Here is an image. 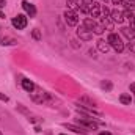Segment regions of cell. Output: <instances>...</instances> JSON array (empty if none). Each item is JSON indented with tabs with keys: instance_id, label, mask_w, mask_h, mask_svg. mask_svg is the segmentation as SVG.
<instances>
[{
	"instance_id": "cell-8",
	"label": "cell",
	"mask_w": 135,
	"mask_h": 135,
	"mask_svg": "<svg viewBox=\"0 0 135 135\" xmlns=\"http://www.w3.org/2000/svg\"><path fill=\"white\" fill-rule=\"evenodd\" d=\"M110 16H112V19H113L115 24H121V22L124 21V13H123L121 9H118V8L112 9V11H110Z\"/></svg>"
},
{
	"instance_id": "cell-19",
	"label": "cell",
	"mask_w": 135,
	"mask_h": 135,
	"mask_svg": "<svg viewBox=\"0 0 135 135\" xmlns=\"http://www.w3.org/2000/svg\"><path fill=\"white\" fill-rule=\"evenodd\" d=\"M66 5H68V9H71V11H77L80 8V5H77V0H68Z\"/></svg>"
},
{
	"instance_id": "cell-21",
	"label": "cell",
	"mask_w": 135,
	"mask_h": 135,
	"mask_svg": "<svg viewBox=\"0 0 135 135\" xmlns=\"http://www.w3.org/2000/svg\"><path fill=\"white\" fill-rule=\"evenodd\" d=\"M82 13H88L90 14V5H86V3H83V5H80V8H79Z\"/></svg>"
},
{
	"instance_id": "cell-17",
	"label": "cell",
	"mask_w": 135,
	"mask_h": 135,
	"mask_svg": "<svg viewBox=\"0 0 135 135\" xmlns=\"http://www.w3.org/2000/svg\"><path fill=\"white\" fill-rule=\"evenodd\" d=\"M121 5H124L127 11H135V0H121Z\"/></svg>"
},
{
	"instance_id": "cell-24",
	"label": "cell",
	"mask_w": 135,
	"mask_h": 135,
	"mask_svg": "<svg viewBox=\"0 0 135 135\" xmlns=\"http://www.w3.org/2000/svg\"><path fill=\"white\" fill-rule=\"evenodd\" d=\"M0 101H8V96H5V94H2V93H0Z\"/></svg>"
},
{
	"instance_id": "cell-1",
	"label": "cell",
	"mask_w": 135,
	"mask_h": 135,
	"mask_svg": "<svg viewBox=\"0 0 135 135\" xmlns=\"http://www.w3.org/2000/svg\"><path fill=\"white\" fill-rule=\"evenodd\" d=\"M107 42L110 44V47H113L116 52H123L124 50V42H123V39H121V36L116 33H110L108 35V38H107Z\"/></svg>"
},
{
	"instance_id": "cell-31",
	"label": "cell",
	"mask_w": 135,
	"mask_h": 135,
	"mask_svg": "<svg viewBox=\"0 0 135 135\" xmlns=\"http://www.w3.org/2000/svg\"><path fill=\"white\" fill-rule=\"evenodd\" d=\"M60 135H66V134H60Z\"/></svg>"
},
{
	"instance_id": "cell-3",
	"label": "cell",
	"mask_w": 135,
	"mask_h": 135,
	"mask_svg": "<svg viewBox=\"0 0 135 135\" xmlns=\"http://www.w3.org/2000/svg\"><path fill=\"white\" fill-rule=\"evenodd\" d=\"M77 123L80 124V126H83V127H86V129H90V131H96L99 126H102L101 121H96L94 118H79L77 119Z\"/></svg>"
},
{
	"instance_id": "cell-32",
	"label": "cell",
	"mask_w": 135,
	"mask_h": 135,
	"mask_svg": "<svg viewBox=\"0 0 135 135\" xmlns=\"http://www.w3.org/2000/svg\"><path fill=\"white\" fill-rule=\"evenodd\" d=\"M104 2H107V0H104Z\"/></svg>"
},
{
	"instance_id": "cell-5",
	"label": "cell",
	"mask_w": 135,
	"mask_h": 135,
	"mask_svg": "<svg viewBox=\"0 0 135 135\" xmlns=\"http://www.w3.org/2000/svg\"><path fill=\"white\" fill-rule=\"evenodd\" d=\"M11 22H13V27L17 28V30H24V28L27 27V24H28L27 16H24V14H17L16 17H13Z\"/></svg>"
},
{
	"instance_id": "cell-20",
	"label": "cell",
	"mask_w": 135,
	"mask_h": 135,
	"mask_svg": "<svg viewBox=\"0 0 135 135\" xmlns=\"http://www.w3.org/2000/svg\"><path fill=\"white\" fill-rule=\"evenodd\" d=\"M112 86H113V85H112V82H108V80H104V82L101 83V88L102 90H105V91H110Z\"/></svg>"
},
{
	"instance_id": "cell-14",
	"label": "cell",
	"mask_w": 135,
	"mask_h": 135,
	"mask_svg": "<svg viewBox=\"0 0 135 135\" xmlns=\"http://www.w3.org/2000/svg\"><path fill=\"white\" fill-rule=\"evenodd\" d=\"M121 32H123V35L126 38L135 39V28H132V27H124V28H121Z\"/></svg>"
},
{
	"instance_id": "cell-28",
	"label": "cell",
	"mask_w": 135,
	"mask_h": 135,
	"mask_svg": "<svg viewBox=\"0 0 135 135\" xmlns=\"http://www.w3.org/2000/svg\"><path fill=\"white\" fill-rule=\"evenodd\" d=\"M112 2H113L115 5H121V0H112Z\"/></svg>"
},
{
	"instance_id": "cell-23",
	"label": "cell",
	"mask_w": 135,
	"mask_h": 135,
	"mask_svg": "<svg viewBox=\"0 0 135 135\" xmlns=\"http://www.w3.org/2000/svg\"><path fill=\"white\" fill-rule=\"evenodd\" d=\"M127 47H129V50H131V52H134V54H135V42H131Z\"/></svg>"
},
{
	"instance_id": "cell-6",
	"label": "cell",
	"mask_w": 135,
	"mask_h": 135,
	"mask_svg": "<svg viewBox=\"0 0 135 135\" xmlns=\"http://www.w3.org/2000/svg\"><path fill=\"white\" fill-rule=\"evenodd\" d=\"M63 16H65V21H66V24H68V25L74 27V25H77V24H79V16H77V13H75V11L66 9Z\"/></svg>"
},
{
	"instance_id": "cell-9",
	"label": "cell",
	"mask_w": 135,
	"mask_h": 135,
	"mask_svg": "<svg viewBox=\"0 0 135 135\" xmlns=\"http://www.w3.org/2000/svg\"><path fill=\"white\" fill-rule=\"evenodd\" d=\"M77 36H79L80 39H83V41H90V39H93V33H91L88 28H85V27H80V28L77 30Z\"/></svg>"
},
{
	"instance_id": "cell-22",
	"label": "cell",
	"mask_w": 135,
	"mask_h": 135,
	"mask_svg": "<svg viewBox=\"0 0 135 135\" xmlns=\"http://www.w3.org/2000/svg\"><path fill=\"white\" fill-rule=\"evenodd\" d=\"M35 39H41V33H39V30H33V33H32Z\"/></svg>"
},
{
	"instance_id": "cell-15",
	"label": "cell",
	"mask_w": 135,
	"mask_h": 135,
	"mask_svg": "<svg viewBox=\"0 0 135 135\" xmlns=\"http://www.w3.org/2000/svg\"><path fill=\"white\" fill-rule=\"evenodd\" d=\"M22 88H24L25 91H28V93H33L35 83H33V82H30L28 79H24V80H22Z\"/></svg>"
},
{
	"instance_id": "cell-30",
	"label": "cell",
	"mask_w": 135,
	"mask_h": 135,
	"mask_svg": "<svg viewBox=\"0 0 135 135\" xmlns=\"http://www.w3.org/2000/svg\"><path fill=\"white\" fill-rule=\"evenodd\" d=\"M0 17H2V19H3V17H5V14H3V13H2V11H0Z\"/></svg>"
},
{
	"instance_id": "cell-11",
	"label": "cell",
	"mask_w": 135,
	"mask_h": 135,
	"mask_svg": "<svg viewBox=\"0 0 135 135\" xmlns=\"http://www.w3.org/2000/svg\"><path fill=\"white\" fill-rule=\"evenodd\" d=\"M90 16L94 19V17H99L101 16V5L99 3H96V2H93L91 5H90Z\"/></svg>"
},
{
	"instance_id": "cell-26",
	"label": "cell",
	"mask_w": 135,
	"mask_h": 135,
	"mask_svg": "<svg viewBox=\"0 0 135 135\" xmlns=\"http://www.w3.org/2000/svg\"><path fill=\"white\" fill-rule=\"evenodd\" d=\"M131 91L135 94V83H131Z\"/></svg>"
},
{
	"instance_id": "cell-33",
	"label": "cell",
	"mask_w": 135,
	"mask_h": 135,
	"mask_svg": "<svg viewBox=\"0 0 135 135\" xmlns=\"http://www.w3.org/2000/svg\"><path fill=\"white\" fill-rule=\"evenodd\" d=\"M0 135H2V132H0Z\"/></svg>"
},
{
	"instance_id": "cell-7",
	"label": "cell",
	"mask_w": 135,
	"mask_h": 135,
	"mask_svg": "<svg viewBox=\"0 0 135 135\" xmlns=\"http://www.w3.org/2000/svg\"><path fill=\"white\" fill-rule=\"evenodd\" d=\"M32 99L35 102H39V104H44V102L50 101V94L46 93V91H39V93H32Z\"/></svg>"
},
{
	"instance_id": "cell-10",
	"label": "cell",
	"mask_w": 135,
	"mask_h": 135,
	"mask_svg": "<svg viewBox=\"0 0 135 135\" xmlns=\"http://www.w3.org/2000/svg\"><path fill=\"white\" fill-rule=\"evenodd\" d=\"M22 8L25 9V13H27L30 17H35V16H36V8H35L33 3H30V2H27V0H24V2H22Z\"/></svg>"
},
{
	"instance_id": "cell-29",
	"label": "cell",
	"mask_w": 135,
	"mask_h": 135,
	"mask_svg": "<svg viewBox=\"0 0 135 135\" xmlns=\"http://www.w3.org/2000/svg\"><path fill=\"white\" fill-rule=\"evenodd\" d=\"M99 135H112V134H108V132H101Z\"/></svg>"
},
{
	"instance_id": "cell-27",
	"label": "cell",
	"mask_w": 135,
	"mask_h": 135,
	"mask_svg": "<svg viewBox=\"0 0 135 135\" xmlns=\"http://www.w3.org/2000/svg\"><path fill=\"white\" fill-rule=\"evenodd\" d=\"M82 2L86 3V5H91V3H93V0H82Z\"/></svg>"
},
{
	"instance_id": "cell-16",
	"label": "cell",
	"mask_w": 135,
	"mask_h": 135,
	"mask_svg": "<svg viewBox=\"0 0 135 135\" xmlns=\"http://www.w3.org/2000/svg\"><path fill=\"white\" fill-rule=\"evenodd\" d=\"M63 126H65L66 129H69V131L75 132V134H82V135H85V134H86V131H83L82 127H77V126H74V124H68V123H65Z\"/></svg>"
},
{
	"instance_id": "cell-13",
	"label": "cell",
	"mask_w": 135,
	"mask_h": 135,
	"mask_svg": "<svg viewBox=\"0 0 135 135\" xmlns=\"http://www.w3.org/2000/svg\"><path fill=\"white\" fill-rule=\"evenodd\" d=\"M17 44V41L14 38H8V36H0V46H14Z\"/></svg>"
},
{
	"instance_id": "cell-4",
	"label": "cell",
	"mask_w": 135,
	"mask_h": 135,
	"mask_svg": "<svg viewBox=\"0 0 135 135\" xmlns=\"http://www.w3.org/2000/svg\"><path fill=\"white\" fill-rule=\"evenodd\" d=\"M102 13H104V17H102V27H104V30H105V28H107V30H113L115 22H113V19H112V16H110V9H108L107 6H104V8H102Z\"/></svg>"
},
{
	"instance_id": "cell-18",
	"label": "cell",
	"mask_w": 135,
	"mask_h": 135,
	"mask_svg": "<svg viewBox=\"0 0 135 135\" xmlns=\"http://www.w3.org/2000/svg\"><path fill=\"white\" fill-rule=\"evenodd\" d=\"M119 102H121V104H124V105H129V104L132 102L131 94H127V93H123V94L119 96Z\"/></svg>"
},
{
	"instance_id": "cell-2",
	"label": "cell",
	"mask_w": 135,
	"mask_h": 135,
	"mask_svg": "<svg viewBox=\"0 0 135 135\" xmlns=\"http://www.w3.org/2000/svg\"><path fill=\"white\" fill-rule=\"evenodd\" d=\"M83 27L88 28L91 33H94V35H102L104 33V27H102L101 24H98L94 19H85V21H83Z\"/></svg>"
},
{
	"instance_id": "cell-12",
	"label": "cell",
	"mask_w": 135,
	"mask_h": 135,
	"mask_svg": "<svg viewBox=\"0 0 135 135\" xmlns=\"http://www.w3.org/2000/svg\"><path fill=\"white\" fill-rule=\"evenodd\" d=\"M98 49H99V52H102V54H107L110 50V44L105 39H98Z\"/></svg>"
},
{
	"instance_id": "cell-25",
	"label": "cell",
	"mask_w": 135,
	"mask_h": 135,
	"mask_svg": "<svg viewBox=\"0 0 135 135\" xmlns=\"http://www.w3.org/2000/svg\"><path fill=\"white\" fill-rule=\"evenodd\" d=\"M6 5V0H0V8H3Z\"/></svg>"
}]
</instances>
